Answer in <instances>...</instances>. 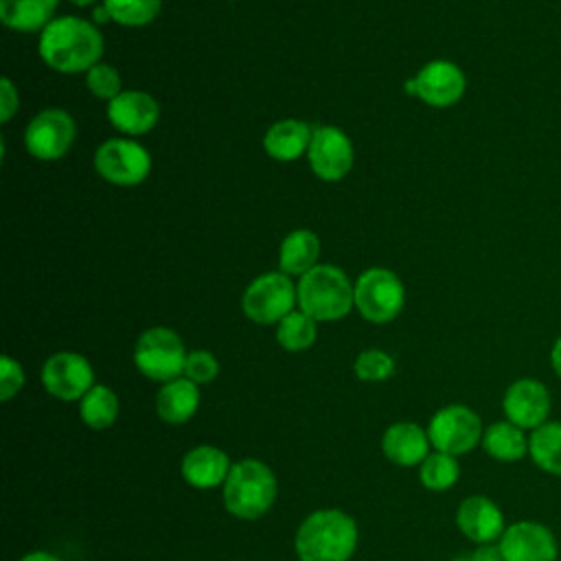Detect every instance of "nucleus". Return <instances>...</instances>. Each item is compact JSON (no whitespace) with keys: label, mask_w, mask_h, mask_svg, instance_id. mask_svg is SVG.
<instances>
[{"label":"nucleus","mask_w":561,"mask_h":561,"mask_svg":"<svg viewBox=\"0 0 561 561\" xmlns=\"http://www.w3.org/2000/svg\"><path fill=\"white\" fill-rule=\"evenodd\" d=\"M39 55L53 70L88 72L103 55V37L88 20L57 18L39 35Z\"/></svg>","instance_id":"nucleus-1"},{"label":"nucleus","mask_w":561,"mask_h":561,"mask_svg":"<svg viewBox=\"0 0 561 561\" xmlns=\"http://www.w3.org/2000/svg\"><path fill=\"white\" fill-rule=\"evenodd\" d=\"M357 524L340 508H320L302 519L294 550L298 561H348L357 548Z\"/></svg>","instance_id":"nucleus-2"},{"label":"nucleus","mask_w":561,"mask_h":561,"mask_svg":"<svg viewBox=\"0 0 561 561\" xmlns=\"http://www.w3.org/2000/svg\"><path fill=\"white\" fill-rule=\"evenodd\" d=\"M278 482L274 471L256 460L245 458L230 467L226 482L221 484L224 506L239 519H259L276 502Z\"/></svg>","instance_id":"nucleus-3"},{"label":"nucleus","mask_w":561,"mask_h":561,"mask_svg":"<svg viewBox=\"0 0 561 561\" xmlns=\"http://www.w3.org/2000/svg\"><path fill=\"white\" fill-rule=\"evenodd\" d=\"M298 307L316 322L340 320L355 307V285L340 267L316 265L300 276Z\"/></svg>","instance_id":"nucleus-4"},{"label":"nucleus","mask_w":561,"mask_h":561,"mask_svg":"<svg viewBox=\"0 0 561 561\" xmlns=\"http://www.w3.org/2000/svg\"><path fill=\"white\" fill-rule=\"evenodd\" d=\"M186 351L180 335L167 327H151L140 333L134 346V364L151 381H173L184 375Z\"/></svg>","instance_id":"nucleus-5"},{"label":"nucleus","mask_w":561,"mask_h":561,"mask_svg":"<svg viewBox=\"0 0 561 561\" xmlns=\"http://www.w3.org/2000/svg\"><path fill=\"white\" fill-rule=\"evenodd\" d=\"M405 302V289L399 276L383 267H370L355 283V307L368 322L383 324L399 316Z\"/></svg>","instance_id":"nucleus-6"},{"label":"nucleus","mask_w":561,"mask_h":561,"mask_svg":"<svg viewBox=\"0 0 561 561\" xmlns=\"http://www.w3.org/2000/svg\"><path fill=\"white\" fill-rule=\"evenodd\" d=\"M482 434L484 430L480 416L462 403H449L436 410L427 425V436L434 449L451 456L471 451L478 443H482Z\"/></svg>","instance_id":"nucleus-7"},{"label":"nucleus","mask_w":561,"mask_h":561,"mask_svg":"<svg viewBox=\"0 0 561 561\" xmlns=\"http://www.w3.org/2000/svg\"><path fill=\"white\" fill-rule=\"evenodd\" d=\"M296 300H298V289L294 287L289 276L280 272H272L254 278L248 285L241 298V307L252 322L274 324L294 311Z\"/></svg>","instance_id":"nucleus-8"},{"label":"nucleus","mask_w":561,"mask_h":561,"mask_svg":"<svg viewBox=\"0 0 561 561\" xmlns=\"http://www.w3.org/2000/svg\"><path fill=\"white\" fill-rule=\"evenodd\" d=\"M99 175L116 186H136L151 171V156L147 149L127 138L105 140L94 153Z\"/></svg>","instance_id":"nucleus-9"},{"label":"nucleus","mask_w":561,"mask_h":561,"mask_svg":"<svg viewBox=\"0 0 561 561\" xmlns=\"http://www.w3.org/2000/svg\"><path fill=\"white\" fill-rule=\"evenodd\" d=\"M42 386L59 401H81L94 386L92 364L79 353L59 351L44 362Z\"/></svg>","instance_id":"nucleus-10"},{"label":"nucleus","mask_w":561,"mask_h":561,"mask_svg":"<svg viewBox=\"0 0 561 561\" xmlns=\"http://www.w3.org/2000/svg\"><path fill=\"white\" fill-rule=\"evenodd\" d=\"M75 134L77 125L72 116L66 110L48 107L31 118L24 131V145L39 160H57L70 149Z\"/></svg>","instance_id":"nucleus-11"},{"label":"nucleus","mask_w":561,"mask_h":561,"mask_svg":"<svg viewBox=\"0 0 561 561\" xmlns=\"http://www.w3.org/2000/svg\"><path fill=\"white\" fill-rule=\"evenodd\" d=\"M504 561H557L559 543L552 530L535 519L506 526L497 541Z\"/></svg>","instance_id":"nucleus-12"},{"label":"nucleus","mask_w":561,"mask_h":561,"mask_svg":"<svg viewBox=\"0 0 561 561\" xmlns=\"http://www.w3.org/2000/svg\"><path fill=\"white\" fill-rule=\"evenodd\" d=\"M550 408L552 399L543 381L533 377L515 379L502 399V410L506 421L519 425L522 430H535L550 421Z\"/></svg>","instance_id":"nucleus-13"},{"label":"nucleus","mask_w":561,"mask_h":561,"mask_svg":"<svg viewBox=\"0 0 561 561\" xmlns=\"http://www.w3.org/2000/svg\"><path fill=\"white\" fill-rule=\"evenodd\" d=\"M307 156L311 171L327 182L342 180L353 167L351 138L333 125H320L313 129Z\"/></svg>","instance_id":"nucleus-14"},{"label":"nucleus","mask_w":561,"mask_h":561,"mask_svg":"<svg viewBox=\"0 0 561 561\" xmlns=\"http://www.w3.org/2000/svg\"><path fill=\"white\" fill-rule=\"evenodd\" d=\"M458 530L473 543H495L506 530L504 513L486 495H469L456 508Z\"/></svg>","instance_id":"nucleus-15"},{"label":"nucleus","mask_w":561,"mask_h":561,"mask_svg":"<svg viewBox=\"0 0 561 561\" xmlns=\"http://www.w3.org/2000/svg\"><path fill=\"white\" fill-rule=\"evenodd\" d=\"M414 81L416 96L434 107H447L458 103L467 88L465 72L447 59H434L425 64L414 77Z\"/></svg>","instance_id":"nucleus-16"},{"label":"nucleus","mask_w":561,"mask_h":561,"mask_svg":"<svg viewBox=\"0 0 561 561\" xmlns=\"http://www.w3.org/2000/svg\"><path fill=\"white\" fill-rule=\"evenodd\" d=\"M110 123L131 136L147 134L156 127L160 118V107L156 99L140 90H123L116 99L107 105Z\"/></svg>","instance_id":"nucleus-17"},{"label":"nucleus","mask_w":561,"mask_h":561,"mask_svg":"<svg viewBox=\"0 0 561 561\" xmlns=\"http://www.w3.org/2000/svg\"><path fill=\"white\" fill-rule=\"evenodd\" d=\"M430 445L427 430L412 421H397L381 436L383 456L399 467L421 465L430 456Z\"/></svg>","instance_id":"nucleus-18"},{"label":"nucleus","mask_w":561,"mask_h":561,"mask_svg":"<svg viewBox=\"0 0 561 561\" xmlns=\"http://www.w3.org/2000/svg\"><path fill=\"white\" fill-rule=\"evenodd\" d=\"M230 458L215 445H197L182 458L180 471L186 484L195 489H215L226 482L230 473Z\"/></svg>","instance_id":"nucleus-19"},{"label":"nucleus","mask_w":561,"mask_h":561,"mask_svg":"<svg viewBox=\"0 0 561 561\" xmlns=\"http://www.w3.org/2000/svg\"><path fill=\"white\" fill-rule=\"evenodd\" d=\"M199 388L186 377L160 386L156 394V414L169 425L186 423L199 408Z\"/></svg>","instance_id":"nucleus-20"},{"label":"nucleus","mask_w":561,"mask_h":561,"mask_svg":"<svg viewBox=\"0 0 561 561\" xmlns=\"http://www.w3.org/2000/svg\"><path fill=\"white\" fill-rule=\"evenodd\" d=\"M313 129L298 118H285L274 123L263 138L265 151L280 162H289L309 151Z\"/></svg>","instance_id":"nucleus-21"},{"label":"nucleus","mask_w":561,"mask_h":561,"mask_svg":"<svg viewBox=\"0 0 561 561\" xmlns=\"http://www.w3.org/2000/svg\"><path fill=\"white\" fill-rule=\"evenodd\" d=\"M57 0H0L2 22L20 33L44 31L53 22Z\"/></svg>","instance_id":"nucleus-22"},{"label":"nucleus","mask_w":561,"mask_h":561,"mask_svg":"<svg viewBox=\"0 0 561 561\" xmlns=\"http://www.w3.org/2000/svg\"><path fill=\"white\" fill-rule=\"evenodd\" d=\"M482 449L500 462H517L528 456V436L511 421H495L482 434Z\"/></svg>","instance_id":"nucleus-23"},{"label":"nucleus","mask_w":561,"mask_h":561,"mask_svg":"<svg viewBox=\"0 0 561 561\" xmlns=\"http://www.w3.org/2000/svg\"><path fill=\"white\" fill-rule=\"evenodd\" d=\"M318 254H320V241H318L316 232L302 228V230L289 232L283 239L280 252H278V263H280L283 274L302 276L311 267H316Z\"/></svg>","instance_id":"nucleus-24"},{"label":"nucleus","mask_w":561,"mask_h":561,"mask_svg":"<svg viewBox=\"0 0 561 561\" xmlns=\"http://www.w3.org/2000/svg\"><path fill=\"white\" fill-rule=\"evenodd\" d=\"M528 456L541 471L561 478V421H546L530 432Z\"/></svg>","instance_id":"nucleus-25"},{"label":"nucleus","mask_w":561,"mask_h":561,"mask_svg":"<svg viewBox=\"0 0 561 561\" xmlns=\"http://www.w3.org/2000/svg\"><path fill=\"white\" fill-rule=\"evenodd\" d=\"M118 410L121 403L116 392L103 383H94L79 401V416L92 430H105L114 425V421L118 419Z\"/></svg>","instance_id":"nucleus-26"},{"label":"nucleus","mask_w":561,"mask_h":561,"mask_svg":"<svg viewBox=\"0 0 561 561\" xmlns=\"http://www.w3.org/2000/svg\"><path fill=\"white\" fill-rule=\"evenodd\" d=\"M316 335H318L316 320L305 311H296V309L287 313L276 327V342L289 353L307 351L316 342Z\"/></svg>","instance_id":"nucleus-27"},{"label":"nucleus","mask_w":561,"mask_h":561,"mask_svg":"<svg viewBox=\"0 0 561 561\" xmlns=\"http://www.w3.org/2000/svg\"><path fill=\"white\" fill-rule=\"evenodd\" d=\"M458 478L460 465L451 454L434 451L419 465V480L427 491H447L458 482Z\"/></svg>","instance_id":"nucleus-28"},{"label":"nucleus","mask_w":561,"mask_h":561,"mask_svg":"<svg viewBox=\"0 0 561 561\" xmlns=\"http://www.w3.org/2000/svg\"><path fill=\"white\" fill-rule=\"evenodd\" d=\"M160 4L162 0H105L103 7L123 26H145L158 15Z\"/></svg>","instance_id":"nucleus-29"},{"label":"nucleus","mask_w":561,"mask_h":561,"mask_svg":"<svg viewBox=\"0 0 561 561\" xmlns=\"http://www.w3.org/2000/svg\"><path fill=\"white\" fill-rule=\"evenodd\" d=\"M353 370H355L357 379H362V381H383V379L392 377L394 359L379 348H368L357 355Z\"/></svg>","instance_id":"nucleus-30"},{"label":"nucleus","mask_w":561,"mask_h":561,"mask_svg":"<svg viewBox=\"0 0 561 561\" xmlns=\"http://www.w3.org/2000/svg\"><path fill=\"white\" fill-rule=\"evenodd\" d=\"M85 85L101 101H112V99H116L123 92L121 90V75H118V70L114 66L101 64V61L88 70Z\"/></svg>","instance_id":"nucleus-31"},{"label":"nucleus","mask_w":561,"mask_h":561,"mask_svg":"<svg viewBox=\"0 0 561 561\" xmlns=\"http://www.w3.org/2000/svg\"><path fill=\"white\" fill-rule=\"evenodd\" d=\"M219 375V362L208 351H191L184 364V377L199 383H210Z\"/></svg>","instance_id":"nucleus-32"},{"label":"nucleus","mask_w":561,"mask_h":561,"mask_svg":"<svg viewBox=\"0 0 561 561\" xmlns=\"http://www.w3.org/2000/svg\"><path fill=\"white\" fill-rule=\"evenodd\" d=\"M24 386V368L11 355L0 357V401H11Z\"/></svg>","instance_id":"nucleus-33"},{"label":"nucleus","mask_w":561,"mask_h":561,"mask_svg":"<svg viewBox=\"0 0 561 561\" xmlns=\"http://www.w3.org/2000/svg\"><path fill=\"white\" fill-rule=\"evenodd\" d=\"M0 85H2L0 88V121L7 123L13 116V112L18 110V90L13 88L9 77H2Z\"/></svg>","instance_id":"nucleus-34"},{"label":"nucleus","mask_w":561,"mask_h":561,"mask_svg":"<svg viewBox=\"0 0 561 561\" xmlns=\"http://www.w3.org/2000/svg\"><path fill=\"white\" fill-rule=\"evenodd\" d=\"M550 364H552V368H554V373H557V377L561 379V335L554 340V344H552V351H550Z\"/></svg>","instance_id":"nucleus-35"},{"label":"nucleus","mask_w":561,"mask_h":561,"mask_svg":"<svg viewBox=\"0 0 561 561\" xmlns=\"http://www.w3.org/2000/svg\"><path fill=\"white\" fill-rule=\"evenodd\" d=\"M20 561H61V559L50 554V552H46V550H33V552L24 554Z\"/></svg>","instance_id":"nucleus-36"},{"label":"nucleus","mask_w":561,"mask_h":561,"mask_svg":"<svg viewBox=\"0 0 561 561\" xmlns=\"http://www.w3.org/2000/svg\"><path fill=\"white\" fill-rule=\"evenodd\" d=\"M454 561H478V557L473 554V550L471 552H465V554H458Z\"/></svg>","instance_id":"nucleus-37"},{"label":"nucleus","mask_w":561,"mask_h":561,"mask_svg":"<svg viewBox=\"0 0 561 561\" xmlns=\"http://www.w3.org/2000/svg\"><path fill=\"white\" fill-rule=\"evenodd\" d=\"M70 2H75V4H79V7H85V4H92L94 0H70Z\"/></svg>","instance_id":"nucleus-38"}]
</instances>
